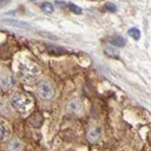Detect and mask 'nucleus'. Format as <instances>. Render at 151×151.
Listing matches in <instances>:
<instances>
[{
	"label": "nucleus",
	"mask_w": 151,
	"mask_h": 151,
	"mask_svg": "<svg viewBox=\"0 0 151 151\" xmlns=\"http://www.w3.org/2000/svg\"><path fill=\"white\" fill-rule=\"evenodd\" d=\"M19 72L23 79L27 83H32L39 77V70L37 66L32 63H22L19 67Z\"/></svg>",
	"instance_id": "obj_1"
},
{
	"label": "nucleus",
	"mask_w": 151,
	"mask_h": 151,
	"mask_svg": "<svg viewBox=\"0 0 151 151\" xmlns=\"http://www.w3.org/2000/svg\"><path fill=\"white\" fill-rule=\"evenodd\" d=\"M31 103L32 102L29 96H27L24 93H16L12 96V106L19 111H22V112L27 111L28 109H29Z\"/></svg>",
	"instance_id": "obj_2"
},
{
	"label": "nucleus",
	"mask_w": 151,
	"mask_h": 151,
	"mask_svg": "<svg viewBox=\"0 0 151 151\" xmlns=\"http://www.w3.org/2000/svg\"><path fill=\"white\" fill-rule=\"evenodd\" d=\"M37 93L41 98L49 100L54 96V89L48 81L42 80L37 85Z\"/></svg>",
	"instance_id": "obj_3"
},
{
	"label": "nucleus",
	"mask_w": 151,
	"mask_h": 151,
	"mask_svg": "<svg viewBox=\"0 0 151 151\" xmlns=\"http://www.w3.org/2000/svg\"><path fill=\"white\" fill-rule=\"evenodd\" d=\"M15 84V78L13 75L8 72H3L0 74V86L4 89H9Z\"/></svg>",
	"instance_id": "obj_4"
},
{
	"label": "nucleus",
	"mask_w": 151,
	"mask_h": 151,
	"mask_svg": "<svg viewBox=\"0 0 151 151\" xmlns=\"http://www.w3.org/2000/svg\"><path fill=\"white\" fill-rule=\"evenodd\" d=\"M82 110H83L82 102L80 101L78 98H74L67 104V111L70 113L78 114V113L82 111Z\"/></svg>",
	"instance_id": "obj_5"
},
{
	"label": "nucleus",
	"mask_w": 151,
	"mask_h": 151,
	"mask_svg": "<svg viewBox=\"0 0 151 151\" xmlns=\"http://www.w3.org/2000/svg\"><path fill=\"white\" fill-rule=\"evenodd\" d=\"M46 51L48 52L51 55H55V56H60L65 54L66 51L63 47L61 46H58L55 45H46Z\"/></svg>",
	"instance_id": "obj_6"
},
{
	"label": "nucleus",
	"mask_w": 151,
	"mask_h": 151,
	"mask_svg": "<svg viewBox=\"0 0 151 151\" xmlns=\"http://www.w3.org/2000/svg\"><path fill=\"white\" fill-rule=\"evenodd\" d=\"M101 136V129L100 127H93V129H90L87 134V139L91 143H96L99 140Z\"/></svg>",
	"instance_id": "obj_7"
},
{
	"label": "nucleus",
	"mask_w": 151,
	"mask_h": 151,
	"mask_svg": "<svg viewBox=\"0 0 151 151\" xmlns=\"http://www.w3.org/2000/svg\"><path fill=\"white\" fill-rule=\"evenodd\" d=\"M28 122H29V124L34 127H40L42 125V123H44V116L39 112L34 113V114H32L29 117Z\"/></svg>",
	"instance_id": "obj_8"
},
{
	"label": "nucleus",
	"mask_w": 151,
	"mask_h": 151,
	"mask_svg": "<svg viewBox=\"0 0 151 151\" xmlns=\"http://www.w3.org/2000/svg\"><path fill=\"white\" fill-rule=\"evenodd\" d=\"M4 23L6 24V25L13 27H19V28H28V27H30V26L28 25V24H27L26 22L12 20V19H7V20H4Z\"/></svg>",
	"instance_id": "obj_9"
},
{
	"label": "nucleus",
	"mask_w": 151,
	"mask_h": 151,
	"mask_svg": "<svg viewBox=\"0 0 151 151\" xmlns=\"http://www.w3.org/2000/svg\"><path fill=\"white\" fill-rule=\"evenodd\" d=\"M7 146L9 151H19L22 147V144H21V142L17 139H12L8 142Z\"/></svg>",
	"instance_id": "obj_10"
},
{
	"label": "nucleus",
	"mask_w": 151,
	"mask_h": 151,
	"mask_svg": "<svg viewBox=\"0 0 151 151\" xmlns=\"http://www.w3.org/2000/svg\"><path fill=\"white\" fill-rule=\"evenodd\" d=\"M110 42L112 45H114L116 47H123L126 45V40L120 36H115V37L111 38V39L110 40Z\"/></svg>",
	"instance_id": "obj_11"
},
{
	"label": "nucleus",
	"mask_w": 151,
	"mask_h": 151,
	"mask_svg": "<svg viewBox=\"0 0 151 151\" xmlns=\"http://www.w3.org/2000/svg\"><path fill=\"white\" fill-rule=\"evenodd\" d=\"M127 34H129L132 39H134L135 41H138L141 37V31L136 27H131L127 31Z\"/></svg>",
	"instance_id": "obj_12"
},
{
	"label": "nucleus",
	"mask_w": 151,
	"mask_h": 151,
	"mask_svg": "<svg viewBox=\"0 0 151 151\" xmlns=\"http://www.w3.org/2000/svg\"><path fill=\"white\" fill-rule=\"evenodd\" d=\"M42 12L47 13V14H50L54 12V7L52 6V4L51 3H48V2H45L42 5Z\"/></svg>",
	"instance_id": "obj_13"
},
{
	"label": "nucleus",
	"mask_w": 151,
	"mask_h": 151,
	"mask_svg": "<svg viewBox=\"0 0 151 151\" xmlns=\"http://www.w3.org/2000/svg\"><path fill=\"white\" fill-rule=\"evenodd\" d=\"M68 8L70 9V11L72 12H74L75 14H81V12H82V9H80L78 6H77V5H75L73 3H69Z\"/></svg>",
	"instance_id": "obj_14"
},
{
	"label": "nucleus",
	"mask_w": 151,
	"mask_h": 151,
	"mask_svg": "<svg viewBox=\"0 0 151 151\" xmlns=\"http://www.w3.org/2000/svg\"><path fill=\"white\" fill-rule=\"evenodd\" d=\"M105 9H107L108 12H116V6L113 3H107L105 5Z\"/></svg>",
	"instance_id": "obj_15"
},
{
	"label": "nucleus",
	"mask_w": 151,
	"mask_h": 151,
	"mask_svg": "<svg viewBox=\"0 0 151 151\" xmlns=\"http://www.w3.org/2000/svg\"><path fill=\"white\" fill-rule=\"evenodd\" d=\"M4 135H5V129H4V127L0 125V140L3 138Z\"/></svg>",
	"instance_id": "obj_16"
},
{
	"label": "nucleus",
	"mask_w": 151,
	"mask_h": 151,
	"mask_svg": "<svg viewBox=\"0 0 151 151\" xmlns=\"http://www.w3.org/2000/svg\"><path fill=\"white\" fill-rule=\"evenodd\" d=\"M70 151H73V150H70Z\"/></svg>",
	"instance_id": "obj_17"
}]
</instances>
